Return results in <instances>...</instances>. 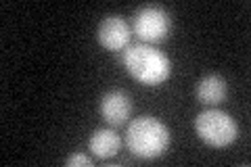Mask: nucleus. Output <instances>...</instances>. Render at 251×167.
<instances>
[{"instance_id": "nucleus-8", "label": "nucleus", "mask_w": 251, "mask_h": 167, "mask_svg": "<svg viewBox=\"0 0 251 167\" xmlns=\"http://www.w3.org/2000/svg\"><path fill=\"white\" fill-rule=\"evenodd\" d=\"M88 148L92 150V155L99 157V159L115 157L117 153H120V148H122V138L117 136L113 130L100 128V130H97V132H94L92 136H90Z\"/></svg>"}, {"instance_id": "nucleus-2", "label": "nucleus", "mask_w": 251, "mask_h": 167, "mask_svg": "<svg viewBox=\"0 0 251 167\" xmlns=\"http://www.w3.org/2000/svg\"><path fill=\"white\" fill-rule=\"evenodd\" d=\"M126 71L145 86H159L172 73V63L161 50L151 44H134L124 54Z\"/></svg>"}, {"instance_id": "nucleus-7", "label": "nucleus", "mask_w": 251, "mask_h": 167, "mask_svg": "<svg viewBox=\"0 0 251 167\" xmlns=\"http://www.w3.org/2000/svg\"><path fill=\"white\" fill-rule=\"evenodd\" d=\"M228 84L218 73H209L197 84V100L203 105H220L226 98Z\"/></svg>"}, {"instance_id": "nucleus-3", "label": "nucleus", "mask_w": 251, "mask_h": 167, "mask_svg": "<svg viewBox=\"0 0 251 167\" xmlns=\"http://www.w3.org/2000/svg\"><path fill=\"white\" fill-rule=\"evenodd\" d=\"M195 132L205 144L214 148H224L237 140L239 125L226 111L209 109L195 117Z\"/></svg>"}, {"instance_id": "nucleus-5", "label": "nucleus", "mask_w": 251, "mask_h": 167, "mask_svg": "<svg viewBox=\"0 0 251 167\" xmlns=\"http://www.w3.org/2000/svg\"><path fill=\"white\" fill-rule=\"evenodd\" d=\"M99 42L107 50H122L130 44V25L117 15H109L99 25Z\"/></svg>"}, {"instance_id": "nucleus-9", "label": "nucleus", "mask_w": 251, "mask_h": 167, "mask_svg": "<svg viewBox=\"0 0 251 167\" xmlns=\"http://www.w3.org/2000/svg\"><path fill=\"white\" fill-rule=\"evenodd\" d=\"M65 165L67 167H77V165H84V167H90L92 165V159L86 157V155H80V153H74L65 159Z\"/></svg>"}, {"instance_id": "nucleus-1", "label": "nucleus", "mask_w": 251, "mask_h": 167, "mask_svg": "<svg viewBox=\"0 0 251 167\" xmlns=\"http://www.w3.org/2000/svg\"><path fill=\"white\" fill-rule=\"evenodd\" d=\"M126 144H128L130 153L138 159H157L161 157L170 146V130L166 123L151 115L138 117L130 121L128 130H126Z\"/></svg>"}, {"instance_id": "nucleus-6", "label": "nucleus", "mask_w": 251, "mask_h": 167, "mask_svg": "<svg viewBox=\"0 0 251 167\" xmlns=\"http://www.w3.org/2000/svg\"><path fill=\"white\" fill-rule=\"evenodd\" d=\"M132 113V100L124 90H109L100 98V115L109 125H124Z\"/></svg>"}, {"instance_id": "nucleus-4", "label": "nucleus", "mask_w": 251, "mask_h": 167, "mask_svg": "<svg viewBox=\"0 0 251 167\" xmlns=\"http://www.w3.org/2000/svg\"><path fill=\"white\" fill-rule=\"evenodd\" d=\"M172 29V19L168 11L159 4H147L136 11L134 31L145 44L163 42Z\"/></svg>"}]
</instances>
